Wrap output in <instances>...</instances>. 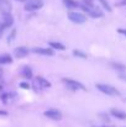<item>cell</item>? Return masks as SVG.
I'll return each instance as SVG.
<instances>
[{
    "instance_id": "30",
    "label": "cell",
    "mask_w": 126,
    "mask_h": 127,
    "mask_svg": "<svg viewBox=\"0 0 126 127\" xmlns=\"http://www.w3.org/2000/svg\"><path fill=\"white\" fill-rule=\"evenodd\" d=\"M99 1H103V0H99Z\"/></svg>"
},
{
    "instance_id": "10",
    "label": "cell",
    "mask_w": 126,
    "mask_h": 127,
    "mask_svg": "<svg viewBox=\"0 0 126 127\" xmlns=\"http://www.w3.org/2000/svg\"><path fill=\"white\" fill-rule=\"evenodd\" d=\"M11 4L9 2V0H0V12L2 15L5 14H11Z\"/></svg>"
},
{
    "instance_id": "20",
    "label": "cell",
    "mask_w": 126,
    "mask_h": 127,
    "mask_svg": "<svg viewBox=\"0 0 126 127\" xmlns=\"http://www.w3.org/2000/svg\"><path fill=\"white\" fill-rule=\"evenodd\" d=\"M118 75H119V78H120L121 80L126 82V72H121V73H118Z\"/></svg>"
},
{
    "instance_id": "18",
    "label": "cell",
    "mask_w": 126,
    "mask_h": 127,
    "mask_svg": "<svg viewBox=\"0 0 126 127\" xmlns=\"http://www.w3.org/2000/svg\"><path fill=\"white\" fill-rule=\"evenodd\" d=\"M12 62V58L10 54H1L0 56V64H10Z\"/></svg>"
},
{
    "instance_id": "29",
    "label": "cell",
    "mask_w": 126,
    "mask_h": 127,
    "mask_svg": "<svg viewBox=\"0 0 126 127\" xmlns=\"http://www.w3.org/2000/svg\"><path fill=\"white\" fill-rule=\"evenodd\" d=\"M17 1H25L26 2V0H17Z\"/></svg>"
},
{
    "instance_id": "8",
    "label": "cell",
    "mask_w": 126,
    "mask_h": 127,
    "mask_svg": "<svg viewBox=\"0 0 126 127\" xmlns=\"http://www.w3.org/2000/svg\"><path fill=\"white\" fill-rule=\"evenodd\" d=\"M34 53L36 54H41V56H47V57H52L54 56V51L51 48H42V47H35L32 49Z\"/></svg>"
},
{
    "instance_id": "26",
    "label": "cell",
    "mask_w": 126,
    "mask_h": 127,
    "mask_svg": "<svg viewBox=\"0 0 126 127\" xmlns=\"http://www.w3.org/2000/svg\"><path fill=\"white\" fill-rule=\"evenodd\" d=\"M7 115V112L6 111H2V110H0V116H6Z\"/></svg>"
},
{
    "instance_id": "19",
    "label": "cell",
    "mask_w": 126,
    "mask_h": 127,
    "mask_svg": "<svg viewBox=\"0 0 126 127\" xmlns=\"http://www.w3.org/2000/svg\"><path fill=\"white\" fill-rule=\"evenodd\" d=\"M73 56L77 57V58H83V59L86 58V53L83 52V51H81V49H74L73 51Z\"/></svg>"
},
{
    "instance_id": "7",
    "label": "cell",
    "mask_w": 126,
    "mask_h": 127,
    "mask_svg": "<svg viewBox=\"0 0 126 127\" xmlns=\"http://www.w3.org/2000/svg\"><path fill=\"white\" fill-rule=\"evenodd\" d=\"M43 115H44L46 117L53 120V121H61L62 117H63V116H62V112H61L59 110H57V109H48V110H46V111L43 112Z\"/></svg>"
},
{
    "instance_id": "1",
    "label": "cell",
    "mask_w": 126,
    "mask_h": 127,
    "mask_svg": "<svg viewBox=\"0 0 126 127\" xmlns=\"http://www.w3.org/2000/svg\"><path fill=\"white\" fill-rule=\"evenodd\" d=\"M81 9L83 10L84 12H86L88 16L93 17V19H100L104 16V12L101 9L96 7L94 4L93 5H85V4H81Z\"/></svg>"
},
{
    "instance_id": "6",
    "label": "cell",
    "mask_w": 126,
    "mask_h": 127,
    "mask_svg": "<svg viewBox=\"0 0 126 127\" xmlns=\"http://www.w3.org/2000/svg\"><path fill=\"white\" fill-rule=\"evenodd\" d=\"M43 6V0H26L25 2V10L26 11H37Z\"/></svg>"
},
{
    "instance_id": "3",
    "label": "cell",
    "mask_w": 126,
    "mask_h": 127,
    "mask_svg": "<svg viewBox=\"0 0 126 127\" xmlns=\"http://www.w3.org/2000/svg\"><path fill=\"white\" fill-rule=\"evenodd\" d=\"M96 89L108 96H119L120 95V91L116 88L109 84H96Z\"/></svg>"
},
{
    "instance_id": "16",
    "label": "cell",
    "mask_w": 126,
    "mask_h": 127,
    "mask_svg": "<svg viewBox=\"0 0 126 127\" xmlns=\"http://www.w3.org/2000/svg\"><path fill=\"white\" fill-rule=\"evenodd\" d=\"M118 73H121V72H126V65L124 64H121V63H118V62H111V64H110Z\"/></svg>"
},
{
    "instance_id": "14",
    "label": "cell",
    "mask_w": 126,
    "mask_h": 127,
    "mask_svg": "<svg viewBox=\"0 0 126 127\" xmlns=\"http://www.w3.org/2000/svg\"><path fill=\"white\" fill-rule=\"evenodd\" d=\"M21 75L25 78V79H31L34 73H32V69L29 67V65H25L21 68Z\"/></svg>"
},
{
    "instance_id": "24",
    "label": "cell",
    "mask_w": 126,
    "mask_h": 127,
    "mask_svg": "<svg viewBox=\"0 0 126 127\" xmlns=\"http://www.w3.org/2000/svg\"><path fill=\"white\" fill-rule=\"evenodd\" d=\"M93 1L94 0H83V2L85 5H93Z\"/></svg>"
},
{
    "instance_id": "25",
    "label": "cell",
    "mask_w": 126,
    "mask_h": 127,
    "mask_svg": "<svg viewBox=\"0 0 126 127\" xmlns=\"http://www.w3.org/2000/svg\"><path fill=\"white\" fill-rule=\"evenodd\" d=\"M118 5H119V6H125L126 5V0H121L120 2H118Z\"/></svg>"
},
{
    "instance_id": "11",
    "label": "cell",
    "mask_w": 126,
    "mask_h": 127,
    "mask_svg": "<svg viewBox=\"0 0 126 127\" xmlns=\"http://www.w3.org/2000/svg\"><path fill=\"white\" fill-rule=\"evenodd\" d=\"M14 99H15V94H12V93H5V94L1 95V100H2V102H4L5 105L12 104Z\"/></svg>"
},
{
    "instance_id": "27",
    "label": "cell",
    "mask_w": 126,
    "mask_h": 127,
    "mask_svg": "<svg viewBox=\"0 0 126 127\" xmlns=\"http://www.w3.org/2000/svg\"><path fill=\"white\" fill-rule=\"evenodd\" d=\"M1 77H2V70L0 69V78H1Z\"/></svg>"
},
{
    "instance_id": "13",
    "label": "cell",
    "mask_w": 126,
    "mask_h": 127,
    "mask_svg": "<svg viewBox=\"0 0 126 127\" xmlns=\"http://www.w3.org/2000/svg\"><path fill=\"white\" fill-rule=\"evenodd\" d=\"M12 22H14V19H12L11 14H5V15H2V22H1V24L4 25L5 29L12 26Z\"/></svg>"
},
{
    "instance_id": "12",
    "label": "cell",
    "mask_w": 126,
    "mask_h": 127,
    "mask_svg": "<svg viewBox=\"0 0 126 127\" xmlns=\"http://www.w3.org/2000/svg\"><path fill=\"white\" fill-rule=\"evenodd\" d=\"M110 115L119 119V120H126V112L125 111H121V110H118V109H111L110 110Z\"/></svg>"
},
{
    "instance_id": "9",
    "label": "cell",
    "mask_w": 126,
    "mask_h": 127,
    "mask_svg": "<svg viewBox=\"0 0 126 127\" xmlns=\"http://www.w3.org/2000/svg\"><path fill=\"white\" fill-rule=\"evenodd\" d=\"M29 53H30L29 48H27V47H24V46L16 47L15 51H14V54H15L16 58H25V57L29 56Z\"/></svg>"
},
{
    "instance_id": "21",
    "label": "cell",
    "mask_w": 126,
    "mask_h": 127,
    "mask_svg": "<svg viewBox=\"0 0 126 127\" xmlns=\"http://www.w3.org/2000/svg\"><path fill=\"white\" fill-rule=\"evenodd\" d=\"M118 32H119L120 35H123V36L126 37V29H118Z\"/></svg>"
},
{
    "instance_id": "23",
    "label": "cell",
    "mask_w": 126,
    "mask_h": 127,
    "mask_svg": "<svg viewBox=\"0 0 126 127\" xmlns=\"http://www.w3.org/2000/svg\"><path fill=\"white\" fill-rule=\"evenodd\" d=\"M20 86H21V88H24V89H29V88H30V85L27 84V83H21Z\"/></svg>"
},
{
    "instance_id": "28",
    "label": "cell",
    "mask_w": 126,
    "mask_h": 127,
    "mask_svg": "<svg viewBox=\"0 0 126 127\" xmlns=\"http://www.w3.org/2000/svg\"><path fill=\"white\" fill-rule=\"evenodd\" d=\"M96 127H111V126H105V125H103V126H96Z\"/></svg>"
},
{
    "instance_id": "4",
    "label": "cell",
    "mask_w": 126,
    "mask_h": 127,
    "mask_svg": "<svg viewBox=\"0 0 126 127\" xmlns=\"http://www.w3.org/2000/svg\"><path fill=\"white\" fill-rule=\"evenodd\" d=\"M49 86H51V83L47 79H44L43 77H36L32 82V88L35 91H41V90L47 89Z\"/></svg>"
},
{
    "instance_id": "5",
    "label": "cell",
    "mask_w": 126,
    "mask_h": 127,
    "mask_svg": "<svg viewBox=\"0 0 126 127\" xmlns=\"http://www.w3.org/2000/svg\"><path fill=\"white\" fill-rule=\"evenodd\" d=\"M68 19L77 25H82L84 22H86V16L84 15L83 12H77V11H71L68 14Z\"/></svg>"
},
{
    "instance_id": "15",
    "label": "cell",
    "mask_w": 126,
    "mask_h": 127,
    "mask_svg": "<svg viewBox=\"0 0 126 127\" xmlns=\"http://www.w3.org/2000/svg\"><path fill=\"white\" fill-rule=\"evenodd\" d=\"M48 44H49L51 49H53V51H64V49H66V46L61 42L51 41V42H48Z\"/></svg>"
},
{
    "instance_id": "17",
    "label": "cell",
    "mask_w": 126,
    "mask_h": 127,
    "mask_svg": "<svg viewBox=\"0 0 126 127\" xmlns=\"http://www.w3.org/2000/svg\"><path fill=\"white\" fill-rule=\"evenodd\" d=\"M64 5L68 6V7H72V9H76V7H81V4L76 0H63Z\"/></svg>"
},
{
    "instance_id": "2",
    "label": "cell",
    "mask_w": 126,
    "mask_h": 127,
    "mask_svg": "<svg viewBox=\"0 0 126 127\" xmlns=\"http://www.w3.org/2000/svg\"><path fill=\"white\" fill-rule=\"evenodd\" d=\"M62 82H63V84L66 85L69 90H72V91H78V90H83V91H85V90H86L85 85H83L81 82H78V80L69 79V78H63Z\"/></svg>"
},
{
    "instance_id": "22",
    "label": "cell",
    "mask_w": 126,
    "mask_h": 127,
    "mask_svg": "<svg viewBox=\"0 0 126 127\" xmlns=\"http://www.w3.org/2000/svg\"><path fill=\"white\" fill-rule=\"evenodd\" d=\"M4 30H5V27H4V25L0 22V37L2 36V32H4Z\"/></svg>"
}]
</instances>
